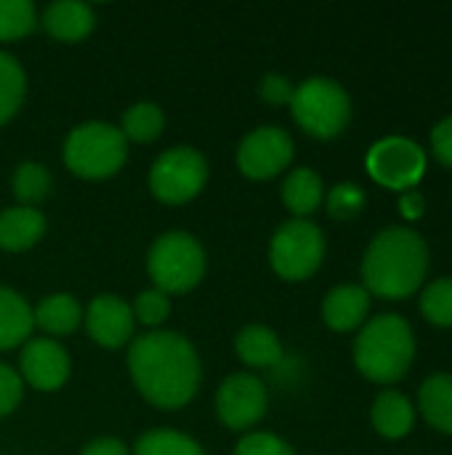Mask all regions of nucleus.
<instances>
[{"instance_id":"nucleus-1","label":"nucleus","mask_w":452,"mask_h":455,"mask_svg":"<svg viewBox=\"0 0 452 455\" xmlns=\"http://www.w3.org/2000/svg\"><path fill=\"white\" fill-rule=\"evenodd\" d=\"M128 373L139 395L160 411L189 405L202 381V365L192 341L176 331H149L133 339Z\"/></svg>"},{"instance_id":"nucleus-2","label":"nucleus","mask_w":452,"mask_h":455,"mask_svg":"<svg viewBox=\"0 0 452 455\" xmlns=\"http://www.w3.org/2000/svg\"><path fill=\"white\" fill-rule=\"evenodd\" d=\"M429 272V248L408 227H389L373 237L362 259V280L370 296L400 301L413 296Z\"/></svg>"},{"instance_id":"nucleus-3","label":"nucleus","mask_w":452,"mask_h":455,"mask_svg":"<svg viewBox=\"0 0 452 455\" xmlns=\"http://www.w3.org/2000/svg\"><path fill=\"white\" fill-rule=\"evenodd\" d=\"M416 357L413 328L400 315H378L368 320L354 341L357 371L376 384L400 381Z\"/></svg>"},{"instance_id":"nucleus-4","label":"nucleus","mask_w":452,"mask_h":455,"mask_svg":"<svg viewBox=\"0 0 452 455\" xmlns=\"http://www.w3.org/2000/svg\"><path fill=\"white\" fill-rule=\"evenodd\" d=\"M64 165L80 179L101 181L115 176L128 160V141L123 131L104 120L75 125L64 139Z\"/></svg>"},{"instance_id":"nucleus-5","label":"nucleus","mask_w":452,"mask_h":455,"mask_svg":"<svg viewBox=\"0 0 452 455\" xmlns=\"http://www.w3.org/2000/svg\"><path fill=\"white\" fill-rule=\"evenodd\" d=\"M205 267L208 259L202 243L184 229L163 232L147 253V275L152 288L168 296L189 293L197 288L205 277Z\"/></svg>"},{"instance_id":"nucleus-6","label":"nucleus","mask_w":452,"mask_h":455,"mask_svg":"<svg viewBox=\"0 0 452 455\" xmlns=\"http://www.w3.org/2000/svg\"><path fill=\"white\" fill-rule=\"evenodd\" d=\"M288 107L298 128L314 139H336L352 120V99L330 77H309L296 85Z\"/></svg>"},{"instance_id":"nucleus-7","label":"nucleus","mask_w":452,"mask_h":455,"mask_svg":"<svg viewBox=\"0 0 452 455\" xmlns=\"http://www.w3.org/2000/svg\"><path fill=\"white\" fill-rule=\"evenodd\" d=\"M208 160L189 144L170 147L157 155L149 168V192L165 205H184L194 200L208 184Z\"/></svg>"},{"instance_id":"nucleus-8","label":"nucleus","mask_w":452,"mask_h":455,"mask_svg":"<svg viewBox=\"0 0 452 455\" xmlns=\"http://www.w3.org/2000/svg\"><path fill=\"white\" fill-rule=\"evenodd\" d=\"M325 259V235L309 219H290L277 227L269 243V264L272 269L288 280L301 283L309 280Z\"/></svg>"},{"instance_id":"nucleus-9","label":"nucleus","mask_w":452,"mask_h":455,"mask_svg":"<svg viewBox=\"0 0 452 455\" xmlns=\"http://www.w3.org/2000/svg\"><path fill=\"white\" fill-rule=\"evenodd\" d=\"M365 165L376 184L394 192H410L424 179L426 155L408 136H386L370 147Z\"/></svg>"},{"instance_id":"nucleus-10","label":"nucleus","mask_w":452,"mask_h":455,"mask_svg":"<svg viewBox=\"0 0 452 455\" xmlns=\"http://www.w3.org/2000/svg\"><path fill=\"white\" fill-rule=\"evenodd\" d=\"M296 155L293 136L280 125L253 128L237 147V168L253 181H269L280 176Z\"/></svg>"},{"instance_id":"nucleus-11","label":"nucleus","mask_w":452,"mask_h":455,"mask_svg":"<svg viewBox=\"0 0 452 455\" xmlns=\"http://www.w3.org/2000/svg\"><path fill=\"white\" fill-rule=\"evenodd\" d=\"M269 408V392L253 373H232L216 389V416L232 432H250Z\"/></svg>"},{"instance_id":"nucleus-12","label":"nucleus","mask_w":452,"mask_h":455,"mask_svg":"<svg viewBox=\"0 0 452 455\" xmlns=\"http://www.w3.org/2000/svg\"><path fill=\"white\" fill-rule=\"evenodd\" d=\"M69 371H72L69 352L59 341L43 336V339H29L21 347L19 376L32 389H37V392H56V389H61L67 384Z\"/></svg>"},{"instance_id":"nucleus-13","label":"nucleus","mask_w":452,"mask_h":455,"mask_svg":"<svg viewBox=\"0 0 452 455\" xmlns=\"http://www.w3.org/2000/svg\"><path fill=\"white\" fill-rule=\"evenodd\" d=\"M83 323L88 336L104 349H120L133 341V328H136L133 309L128 301H123L115 293L96 296L83 312Z\"/></svg>"},{"instance_id":"nucleus-14","label":"nucleus","mask_w":452,"mask_h":455,"mask_svg":"<svg viewBox=\"0 0 452 455\" xmlns=\"http://www.w3.org/2000/svg\"><path fill=\"white\" fill-rule=\"evenodd\" d=\"M45 32L61 43H77L88 37L96 27V11L88 3L80 0H56L45 5L40 16Z\"/></svg>"},{"instance_id":"nucleus-15","label":"nucleus","mask_w":452,"mask_h":455,"mask_svg":"<svg viewBox=\"0 0 452 455\" xmlns=\"http://www.w3.org/2000/svg\"><path fill=\"white\" fill-rule=\"evenodd\" d=\"M370 293L362 285H336L322 301V320L336 333H349L365 323Z\"/></svg>"},{"instance_id":"nucleus-16","label":"nucleus","mask_w":452,"mask_h":455,"mask_svg":"<svg viewBox=\"0 0 452 455\" xmlns=\"http://www.w3.org/2000/svg\"><path fill=\"white\" fill-rule=\"evenodd\" d=\"M48 229L45 216L37 208L11 205L0 211V251L21 253L43 240Z\"/></svg>"},{"instance_id":"nucleus-17","label":"nucleus","mask_w":452,"mask_h":455,"mask_svg":"<svg viewBox=\"0 0 452 455\" xmlns=\"http://www.w3.org/2000/svg\"><path fill=\"white\" fill-rule=\"evenodd\" d=\"M32 331H35V317L27 299L13 288L0 285V352L27 344Z\"/></svg>"},{"instance_id":"nucleus-18","label":"nucleus","mask_w":452,"mask_h":455,"mask_svg":"<svg viewBox=\"0 0 452 455\" xmlns=\"http://www.w3.org/2000/svg\"><path fill=\"white\" fill-rule=\"evenodd\" d=\"M234 352H237V357H240L248 368H258V371L274 368V365H280L282 357H285V349H282V344H280V336H277L272 328L258 325V323L245 325V328L237 333V339H234Z\"/></svg>"},{"instance_id":"nucleus-19","label":"nucleus","mask_w":452,"mask_h":455,"mask_svg":"<svg viewBox=\"0 0 452 455\" xmlns=\"http://www.w3.org/2000/svg\"><path fill=\"white\" fill-rule=\"evenodd\" d=\"M370 419H373V427L381 437L402 440L405 435H410V429L416 424V408L402 392L386 389L376 397Z\"/></svg>"},{"instance_id":"nucleus-20","label":"nucleus","mask_w":452,"mask_h":455,"mask_svg":"<svg viewBox=\"0 0 452 455\" xmlns=\"http://www.w3.org/2000/svg\"><path fill=\"white\" fill-rule=\"evenodd\" d=\"M325 200V184L317 171L296 168L282 181V203L293 213V219H309Z\"/></svg>"},{"instance_id":"nucleus-21","label":"nucleus","mask_w":452,"mask_h":455,"mask_svg":"<svg viewBox=\"0 0 452 455\" xmlns=\"http://www.w3.org/2000/svg\"><path fill=\"white\" fill-rule=\"evenodd\" d=\"M32 317H35V328L45 331L48 336H67L80 328L83 307L72 293H51L37 301Z\"/></svg>"},{"instance_id":"nucleus-22","label":"nucleus","mask_w":452,"mask_h":455,"mask_svg":"<svg viewBox=\"0 0 452 455\" xmlns=\"http://www.w3.org/2000/svg\"><path fill=\"white\" fill-rule=\"evenodd\" d=\"M418 408H421L424 419L429 421V427H434L437 432L452 435V376L450 373L429 376V379L421 384V392H418Z\"/></svg>"},{"instance_id":"nucleus-23","label":"nucleus","mask_w":452,"mask_h":455,"mask_svg":"<svg viewBox=\"0 0 452 455\" xmlns=\"http://www.w3.org/2000/svg\"><path fill=\"white\" fill-rule=\"evenodd\" d=\"M11 192L16 197V205L37 208L53 192V176L43 163L24 160L16 165L11 176Z\"/></svg>"},{"instance_id":"nucleus-24","label":"nucleus","mask_w":452,"mask_h":455,"mask_svg":"<svg viewBox=\"0 0 452 455\" xmlns=\"http://www.w3.org/2000/svg\"><path fill=\"white\" fill-rule=\"evenodd\" d=\"M120 131H123L125 141L152 144L165 131V112L155 101H136L123 112Z\"/></svg>"},{"instance_id":"nucleus-25","label":"nucleus","mask_w":452,"mask_h":455,"mask_svg":"<svg viewBox=\"0 0 452 455\" xmlns=\"http://www.w3.org/2000/svg\"><path fill=\"white\" fill-rule=\"evenodd\" d=\"M27 75L16 56L0 48V125H5L24 104Z\"/></svg>"},{"instance_id":"nucleus-26","label":"nucleus","mask_w":452,"mask_h":455,"mask_svg":"<svg viewBox=\"0 0 452 455\" xmlns=\"http://www.w3.org/2000/svg\"><path fill=\"white\" fill-rule=\"evenodd\" d=\"M133 455H205V451L194 437H189L184 432L152 429L136 440Z\"/></svg>"},{"instance_id":"nucleus-27","label":"nucleus","mask_w":452,"mask_h":455,"mask_svg":"<svg viewBox=\"0 0 452 455\" xmlns=\"http://www.w3.org/2000/svg\"><path fill=\"white\" fill-rule=\"evenodd\" d=\"M37 27V8L32 0H0V43L21 40Z\"/></svg>"},{"instance_id":"nucleus-28","label":"nucleus","mask_w":452,"mask_h":455,"mask_svg":"<svg viewBox=\"0 0 452 455\" xmlns=\"http://www.w3.org/2000/svg\"><path fill=\"white\" fill-rule=\"evenodd\" d=\"M421 312L432 325L452 328V277L434 280L421 293Z\"/></svg>"},{"instance_id":"nucleus-29","label":"nucleus","mask_w":452,"mask_h":455,"mask_svg":"<svg viewBox=\"0 0 452 455\" xmlns=\"http://www.w3.org/2000/svg\"><path fill=\"white\" fill-rule=\"evenodd\" d=\"M131 309H133L136 323H141L152 331H160V325L170 317V296L157 288H147L136 296Z\"/></svg>"},{"instance_id":"nucleus-30","label":"nucleus","mask_w":452,"mask_h":455,"mask_svg":"<svg viewBox=\"0 0 452 455\" xmlns=\"http://www.w3.org/2000/svg\"><path fill=\"white\" fill-rule=\"evenodd\" d=\"M325 205H328V213L333 219H354L362 208H365V192L362 187L352 184V181H344V184H336L328 195H325Z\"/></svg>"},{"instance_id":"nucleus-31","label":"nucleus","mask_w":452,"mask_h":455,"mask_svg":"<svg viewBox=\"0 0 452 455\" xmlns=\"http://www.w3.org/2000/svg\"><path fill=\"white\" fill-rule=\"evenodd\" d=\"M234 455H296V451L272 432H248L237 443Z\"/></svg>"},{"instance_id":"nucleus-32","label":"nucleus","mask_w":452,"mask_h":455,"mask_svg":"<svg viewBox=\"0 0 452 455\" xmlns=\"http://www.w3.org/2000/svg\"><path fill=\"white\" fill-rule=\"evenodd\" d=\"M21 395H24V381L19 371L11 368L8 363H0V419L19 408Z\"/></svg>"},{"instance_id":"nucleus-33","label":"nucleus","mask_w":452,"mask_h":455,"mask_svg":"<svg viewBox=\"0 0 452 455\" xmlns=\"http://www.w3.org/2000/svg\"><path fill=\"white\" fill-rule=\"evenodd\" d=\"M293 91H296V85H293L285 75H280V72H269V75H264L261 83H258V96H261L266 104H272V107L290 104Z\"/></svg>"},{"instance_id":"nucleus-34","label":"nucleus","mask_w":452,"mask_h":455,"mask_svg":"<svg viewBox=\"0 0 452 455\" xmlns=\"http://www.w3.org/2000/svg\"><path fill=\"white\" fill-rule=\"evenodd\" d=\"M432 149H434V157L452 168V115L440 120L432 131Z\"/></svg>"},{"instance_id":"nucleus-35","label":"nucleus","mask_w":452,"mask_h":455,"mask_svg":"<svg viewBox=\"0 0 452 455\" xmlns=\"http://www.w3.org/2000/svg\"><path fill=\"white\" fill-rule=\"evenodd\" d=\"M80 455H131L128 445L117 437H96L91 443H85V448Z\"/></svg>"},{"instance_id":"nucleus-36","label":"nucleus","mask_w":452,"mask_h":455,"mask_svg":"<svg viewBox=\"0 0 452 455\" xmlns=\"http://www.w3.org/2000/svg\"><path fill=\"white\" fill-rule=\"evenodd\" d=\"M400 211H402V216L405 219H410V221H416V219H421L424 216V211H426V203H424V197L418 195V192H405L402 197H400Z\"/></svg>"}]
</instances>
